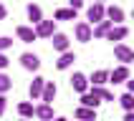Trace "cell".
Here are the masks:
<instances>
[{
    "label": "cell",
    "instance_id": "obj_1",
    "mask_svg": "<svg viewBox=\"0 0 134 121\" xmlns=\"http://www.w3.org/2000/svg\"><path fill=\"white\" fill-rule=\"evenodd\" d=\"M114 56H116V60H121V66H129V63L134 60V51L129 48V45H124V43L114 45Z\"/></svg>",
    "mask_w": 134,
    "mask_h": 121
},
{
    "label": "cell",
    "instance_id": "obj_2",
    "mask_svg": "<svg viewBox=\"0 0 134 121\" xmlns=\"http://www.w3.org/2000/svg\"><path fill=\"white\" fill-rule=\"evenodd\" d=\"M33 33H36V38H51L56 33V20H41L33 28Z\"/></svg>",
    "mask_w": 134,
    "mask_h": 121
},
{
    "label": "cell",
    "instance_id": "obj_3",
    "mask_svg": "<svg viewBox=\"0 0 134 121\" xmlns=\"http://www.w3.org/2000/svg\"><path fill=\"white\" fill-rule=\"evenodd\" d=\"M104 18L111 25H119L121 20H124V10H121L119 5H111V8H104Z\"/></svg>",
    "mask_w": 134,
    "mask_h": 121
},
{
    "label": "cell",
    "instance_id": "obj_4",
    "mask_svg": "<svg viewBox=\"0 0 134 121\" xmlns=\"http://www.w3.org/2000/svg\"><path fill=\"white\" fill-rule=\"evenodd\" d=\"M74 33H76V40L79 43H89L91 40V25L89 23H76V28H74Z\"/></svg>",
    "mask_w": 134,
    "mask_h": 121
},
{
    "label": "cell",
    "instance_id": "obj_5",
    "mask_svg": "<svg viewBox=\"0 0 134 121\" xmlns=\"http://www.w3.org/2000/svg\"><path fill=\"white\" fill-rule=\"evenodd\" d=\"M71 88H74L76 93H86V91H89V78L83 73H74L71 76Z\"/></svg>",
    "mask_w": 134,
    "mask_h": 121
},
{
    "label": "cell",
    "instance_id": "obj_6",
    "mask_svg": "<svg viewBox=\"0 0 134 121\" xmlns=\"http://www.w3.org/2000/svg\"><path fill=\"white\" fill-rule=\"evenodd\" d=\"M20 66L25 71H38L41 68V58H38L36 53H23L20 56Z\"/></svg>",
    "mask_w": 134,
    "mask_h": 121
},
{
    "label": "cell",
    "instance_id": "obj_7",
    "mask_svg": "<svg viewBox=\"0 0 134 121\" xmlns=\"http://www.w3.org/2000/svg\"><path fill=\"white\" fill-rule=\"evenodd\" d=\"M51 43H53V51H58V53H66L68 51V35L66 33H53L51 35Z\"/></svg>",
    "mask_w": 134,
    "mask_h": 121
},
{
    "label": "cell",
    "instance_id": "obj_8",
    "mask_svg": "<svg viewBox=\"0 0 134 121\" xmlns=\"http://www.w3.org/2000/svg\"><path fill=\"white\" fill-rule=\"evenodd\" d=\"M86 18H89V23H94V25L101 23L104 20V5H101V3H94V5L86 10Z\"/></svg>",
    "mask_w": 134,
    "mask_h": 121
},
{
    "label": "cell",
    "instance_id": "obj_9",
    "mask_svg": "<svg viewBox=\"0 0 134 121\" xmlns=\"http://www.w3.org/2000/svg\"><path fill=\"white\" fill-rule=\"evenodd\" d=\"M43 86H46V78H41V76H36V78L30 81V88H28V93H30V98H33V101H41Z\"/></svg>",
    "mask_w": 134,
    "mask_h": 121
},
{
    "label": "cell",
    "instance_id": "obj_10",
    "mask_svg": "<svg viewBox=\"0 0 134 121\" xmlns=\"http://www.w3.org/2000/svg\"><path fill=\"white\" fill-rule=\"evenodd\" d=\"M109 81H111V83H124V81H129V68L127 66H116L114 71H109Z\"/></svg>",
    "mask_w": 134,
    "mask_h": 121
},
{
    "label": "cell",
    "instance_id": "obj_11",
    "mask_svg": "<svg viewBox=\"0 0 134 121\" xmlns=\"http://www.w3.org/2000/svg\"><path fill=\"white\" fill-rule=\"evenodd\" d=\"M33 116L41 119V121H53V119H56V116H53V108L48 104H38L36 108H33Z\"/></svg>",
    "mask_w": 134,
    "mask_h": 121
},
{
    "label": "cell",
    "instance_id": "obj_12",
    "mask_svg": "<svg viewBox=\"0 0 134 121\" xmlns=\"http://www.w3.org/2000/svg\"><path fill=\"white\" fill-rule=\"evenodd\" d=\"M74 60H76V53H74V51H66V53H61V56H58L56 68H58V71H66V68L74 66Z\"/></svg>",
    "mask_w": 134,
    "mask_h": 121
},
{
    "label": "cell",
    "instance_id": "obj_13",
    "mask_svg": "<svg viewBox=\"0 0 134 121\" xmlns=\"http://www.w3.org/2000/svg\"><path fill=\"white\" fill-rule=\"evenodd\" d=\"M53 98H56V83H53V81H46L43 93H41V104H48V106H51Z\"/></svg>",
    "mask_w": 134,
    "mask_h": 121
},
{
    "label": "cell",
    "instance_id": "obj_14",
    "mask_svg": "<svg viewBox=\"0 0 134 121\" xmlns=\"http://www.w3.org/2000/svg\"><path fill=\"white\" fill-rule=\"evenodd\" d=\"M114 25L109 20H101V23H96V25H94V28H91V38H106V33H109V30H111Z\"/></svg>",
    "mask_w": 134,
    "mask_h": 121
},
{
    "label": "cell",
    "instance_id": "obj_15",
    "mask_svg": "<svg viewBox=\"0 0 134 121\" xmlns=\"http://www.w3.org/2000/svg\"><path fill=\"white\" fill-rule=\"evenodd\" d=\"M127 35H129V30L124 28V25H114V28L106 33V40H111V43L116 40V43H119V40H124Z\"/></svg>",
    "mask_w": 134,
    "mask_h": 121
},
{
    "label": "cell",
    "instance_id": "obj_16",
    "mask_svg": "<svg viewBox=\"0 0 134 121\" xmlns=\"http://www.w3.org/2000/svg\"><path fill=\"white\" fill-rule=\"evenodd\" d=\"M99 104H101V98H99V96H94L91 91L81 93V106H83V108H94V111H96V108H99Z\"/></svg>",
    "mask_w": 134,
    "mask_h": 121
},
{
    "label": "cell",
    "instance_id": "obj_17",
    "mask_svg": "<svg viewBox=\"0 0 134 121\" xmlns=\"http://www.w3.org/2000/svg\"><path fill=\"white\" fill-rule=\"evenodd\" d=\"M18 38H20L23 43H33L36 40V33H33V28H28V25H18Z\"/></svg>",
    "mask_w": 134,
    "mask_h": 121
},
{
    "label": "cell",
    "instance_id": "obj_18",
    "mask_svg": "<svg viewBox=\"0 0 134 121\" xmlns=\"http://www.w3.org/2000/svg\"><path fill=\"white\" fill-rule=\"evenodd\" d=\"M28 20L33 23V25H38V23L43 20V10H41V5H33V3L28 5Z\"/></svg>",
    "mask_w": 134,
    "mask_h": 121
},
{
    "label": "cell",
    "instance_id": "obj_19",
    "mask_svg": "<svg viewBox=\"0 0 134 121\" xmlns=\"http://www.w3.org/2000/svg\"><path fill=\"white\" fill-rule=\"evenodd\" d=\"M76 119H79V121H96V111H94V108H83V106H79V108H76Z\"/></svg>",
    "mask_w": 134,
    "mask_h": 121
},
{
    "label": "cell",
    "instance_id": "obj_20",
    "mask_svg": "<svg viewBox=\"0 0 134 121\" xmlns=\"http://www.w3.org/2000/svg\"><path fill=\"white\" fill-rule=\"evenodd\" d=\"M89 91L94 93V96H99L101 101H114V93H111L109 88H104V86H91Z\"/></svg>",
    "mask_w": 134,
    "mask_h": 121
},
{
    "label": "cell",
    "instance_id": "obj_21",
    "mask_svg": "<svg viewBox=\"0 0 134 121\" xmlns=\"http://www.w3.org/2000/svg\"><path fill=\"white\" fill-rule=\"evenodd\" d=\"M106 81H109V71H94L89 78V83H94V86H104Z\"/></svg>",
    "mask_w": 134,
    "mask_h": 121
},
{
    "label": "cell",
    "instance_id": "obj_22",
    "mask_svg": "<svg viewBox=\"0 0 134 121\" xmlns=\"http://www.w3.org/2000/svg\"><path fill=\"white\" fill-rule=\"evenodd\" d=\"M53 18H56V20H76V10H71V8H58Z\"/></svg>",
    "mask_w": 134,
    "mask_h": 121
},
{
    "label": "cell",
    "instance_id": "obj_23",
    "mask_svg": "<svg viewBox=\"0 0 134 121\" xmlns=\"http://www.w3.org/2000/svg\"><path fill=\"white\" fill-rule=\"evenodd\" d=\"M33 108H36V106L30 104V101L18 104V113H20V119H33Z\"/></svg>",
    "mask_w": 134,
    "mask_h": 121
},
{
    "label": "cell",
    "instance_id": "obj_24",
    "mask_svg": "<svg viewBox=\"0 0 134 121\" xmlns=\"http://www.w3.org/2000/svg\"><path fill=\"white\" fill-rule=\"evenodd\" d=\"M10 88H13V78H10L8 73H3V71H0V93H8Z\"/></svg>",
    "mask_w": 134,
    "mask_h": 121
},
{
    "label": "cell",
    "instance_id": "obj_25",
    "mask_svg": "<svg viewBox=\"0 0 134 121\" xmlns=\"http://www.w3.org/2000/svg\"><path fill=\"white\" fill-rule=\"evenodd\" d=\"M119 104H121L124 111H132V108H134V96H132V93H124V96L119 98Z\"/></svg>",
    "mask_w": 134,
    "mask_h": 121
},
{
    "label": "cell",
    "instance_id": "obj_26",
    "mask_svg": "<svg viewBox=\"0 0 134 121\" xmlns=\"http://www.w3.org/2000/svg\"><path fill=\"white\" fill-rule=\"evenodd\" d=\"M10 45H13V40H10V38H5V35H0V53H3V51H8V48H10Z\"/></svg>",
    "mask_w": 134,
    "mask_h": 121
},
{
    "label": "cell",
    "instance_id": "obj_27",
    "mask_svg": "<svg viewBox=\"0 0 134 121\" xmlns=\"http://www.w3.org/2000/svg\"><path fill=\"white\" fill-rule=\"evenodd\" d=\"M5 106H8V98H5V93H0V116L5 113Z\"/></svg>",
    "mask_w": 134,
    "mask_h": 121
},
{
    "label": "cell",
    "instance_id": "obj_28",
    "mask_svg": "<svg viewBox=\"0 0 134 121\" xmlns=\"http://www.w3.org/2000/svg\"><path fill=\"white\" fill-rule=\"evenodd\" d=\"M8 63H10V60H8V56H5V53H0V71H3V68H8Z\"/></svg>",
    "mask_w": 134,
    "mask_h": 121
},
{
    "label": "cell",
    "instance_id": "obj_29",
    "mask_svg": "<svg viewBox=\"0 0 134 121\" xmlns=\"http://www.w3.org/2000/svg\"><path fill=\"white\" fill-rule=\"evenodd\" d=\"M71 3V10H79V8H83V0H68Z\"/></svg>",
    "mask_w": 134,
    "mask_h": 121
},
{
    "label": "cell",
    "instance_id": "obj_30",
    "mask_svg": "<svg viewBox=\"0 0 134 121\" xmlns=\"http://www.w3.org/2000/svg\"><path fill=\"white\" fill-rule=\"evenodd\" d=\"M5 15H8V10H5V5L0 3V20H5Z\"/></svg>",
    "mask_w": 134,
    "mask_h": 121
},
{
    "label": "cell",
    "instance_id": "obj_31",
    "mask_svg": "<svg viewBox=\"0 0 134 121\" xmlns=\"http://www.w3.org/2000/svg\"><path fill=\"white\" fill-rule=\"evenodd\" d=\"M124 121H134V113H132V111H127V113H124Z\"/></svg>",
    "mask_w": 134,
    "mask_h": 121
},
{
    "label": "cell",
    "instance_id": "obj_32",
    "mask_svg": "<svg viewBox=\"0 0 134 121\" xmlns=\"http://www.w3.org/2000/svg\"><path fill=\"white\" fill-rule=\"evenodd\" d=\"M53 121H68V119H63V116H56V119H53Z\"/></svg>",
    "mask_w": 134,
    "mask_h": 121
},
{
    "label": "cell",
    "instance_id": "obj_33",
    "mask_svg": "<svg viewBox=\"0 0 134 121\" xmlns=\"http://www.w3.org/2000/svg\"><path fill=\"white\" fill-rule=\"evenodd\" d=\"M94 3H101V5H104V0H94Z\"/></svg>",
    "mask_w": 134,
    "mask_h": 121
},
{
    "label": "cell",
    "instance_id": "obj_34",
    "mask_svg": "<svg viewBox=\"0 0 134 121\" xmlns=\"http://www.w3.org/2000/svg\"><path fill=\"white\" fill-rule=\"evenodd\" d=\"M20 121H30V119H20Z\"/></svg>",
    "mask_w": 134,
    "mask_h": 121
}]
</instances>
